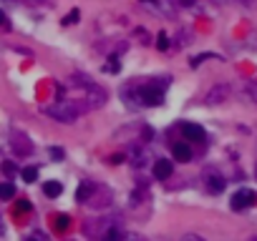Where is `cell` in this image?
I'll list each match as a JSON object with an SVG mask.
<instances>
[{
	"label": "cell",
	"instance_id": "cell-1",
	"mask_svg": "<svg viewBox=\"0 0 257 241\" xmlns=\"http://www.w3.org/2000/svg\"><path fill=\"white\" fill-rule=\"evenodd\" d=\"M84 111H86V106H79L73 101H56L53 106H46V116H51L58 123H73Z\"/></svg>",
	"mask_w": 257,
	"mask_h": 241
},
{
	"label": "cell",
	"instance_id": "cell-2",
	"mask_svg": "<svg viewBox=\"0 0 257 241\" xmlns=\"http://www.w3.org/2000/svg\"><path fill=\"white\" fill-rule=\"evenodd\" d=\"M139 101H144L146 106H159V103H164V88L159 83H146L139 91Z\"/></svg>",
	"mask_w": 257,
	"mask_h": 241
},
{
	"label": "cell",
	"instance_id": "cell-3",
	"mask_svg": "<svg viewBox=\"0 0 257 241\" xmlns=\"http://www.w3.org/2000/svg\"><path fill=\"white\" fill-rule=\"evenodd\" d=\"M257 201V193L252 191V188H240L235 196H232V201H230V206H232V211H245V209H250L252 204Z\"/></svg>",
	"mask_w": 257,
	"mask_h": 241
},
{
	"label": "cell",
	"instance_id": "cell-4",
	"mask_svg": "<svg viewBox=\"0 0 257 241\" xmlns=\"http://www.w3.org/2000/svg\"><path fill=\"white\" fill-rule=\"evenodd\" d=\"M227 96H230V86H227V83H219V86H214V88L207 93V103H209V106L225 103V101H227Z\"/></svg>",
	"mask_w": 257,
	"mask_h": 241
},
{
	"label": "cell",
	"instance_id": "cell-5",
	"mask_svg": "<svg viewBox=\"0 0 257 241\" xmlns=\"http://www.w3.org/2000/svg\"><path fill=\"white\" fill-rule=\"evenodd\" d=\"M181 133H184V138H187V141H197V143H202V141L207 138L204 128H202V126H197V123H181Z\"/></svg>",
	"mask_w": 257,
	"mask_h": 241
},
{
	"label": "cell",
	"instance_id": "cell-6",
	"mask_svg": "<svg viewBox=\"0 0 257 241\" xmlns=\"http://www.w3.org/2000/svg\"><path fill=\"white\" fill-rule=\"evenodd\" d=\"M204 179H207V188H209L212 193H222V191H225V186H227V183H225V179L219 176L217 171H207V176H204Z\"/></svg>",
	"mask_w": 257,
	"mask_h": 241
},
{
	"label": "cell",
	"instance_id": "cell-7",
	"mask_svg": "<svg viewBox=\"0 0 257 241\" xmlns=\"http://www.w3.org/2000/svg\"><path fill=\"white\" fill-rule=\"evenodd\" d=\"M171 171H174V166H171V161H164V158H159L157 164H154V176L157 179H169L171 176Z\"/></svg>",
	"mask_w": 257,
	"mask_h": 241
},
{
	"label": "cell",
	"instance_id": "cell-8",
	"mask_svg": "<svg viewBox=\"0 0 257 241\" xmlns=\"http://www.w3.org/2000/svg\"><path fill=\"white\" fill-rule=\"evenodd\" d=\"M171 153H174V161H181V164H187V161L192 158V148L187 143H176L171 148Z\"/></svg>",
	"mask_w": 257,
	"mask_h": 241
},
{
	"label": "cell",
	"instance_id": "cell-9",
	"mask_svg": "<svg viewBox=\"0 0 257 241\" xmlns=\"http://www.w3.org/2000/svg\"><path fill=\"white\" fill-rule=\"evenodd\" d=\"M61 191H63L61 181H46V183H43V193H46L48 198H56V196H61Z\"/></svg>",
	"mask_w": 257,
	"mask_h": 241
},
{
	"label": "cell",
	"instance_id": "cell-10",
	"mask_svg": "<svg viewBox=\"0 0 257 241\" xmlns=\"http://www.w3.org/2000/svg\"><path fill=\"white\" fill-rule=\"evenodd\" d=\"M53 229L61 234V231H68L71 229V216H66V214H58V216H53Z\"/></svg>",
	"mask_w": 257,
	"mask_h": 241
},
{
	"label": "cell",
	"instance_id": "cell-11",
	"mask_svg": "<svg viewBox=\"0 0 257 241\" xmlns=\"http://www.w3.org/2000/svg\"><path fill=\"white\" fill-rule=\"evenodd\" d=\"M91 191H93V186H91V183H84V186H79V191H76V201H88Z\"/></svg>",
	"mask_w": 257,
	"mask_h": 241
},
{
	"label": "cell",
	"instance_id": "cell-12",
	"mask_svg": "<svg viewBox=\"0 0 257 241\" xmlns=\"http://www.w3.org/2000/svg\"><path fill=\"white\" fill-rule=\"evenodd\" d=\"M20 176H23V181L33 183L35 179H38V169H33V166H28V169H23V171H20Z\"/></svg>",
	"mask_w": 257,
	"mask_h": 241
},
{
	"label": "cell",
	"instance_id": "cell-13",
	"mask_svg": "<svg viewBox=\"0 0 257 241\" xmlns=\"http://www.w3.org/2000/svg\"><path fill=\"white\" fill-rule=\"evenodd\" d=\"M13 196H15L13 183H0V198H13Z\"/></svg>",
	"mask_w": 257,
	"mask_h": 241
},
{
	"label": "cell",
	"instance_id": "cell-14",
	"mask_svg": "<svg viewBox=\"0 0 257 241\" xmlns=\"http://www.w3.org/2000/svg\"><path fill=\"white\" fill-rule=\"evenodd\" d=\"M121 239H124L121 229H108V231H106V236H103V241H121Z\"/></svg>",
	"mask_w": 257,
	"mask_h": 241
},
{
	"label": "cell",
	"instance_id": "cell-15",
	"mask_svg": "<svg viewBox=\"0 0 257 241\" xmlns=\"http://www.w3.org/2000/svg\"><path fill=\"white\" fill-rule=\"evenodd\" d=\"M157 48H159V51H167V48H169V38H167V33H159V35H157Z\"/></svg>",
	"mask_w": 257,
	"mask_h": 241
},
{
	"label": "cell",
	"instance_id": "cell-16",
	"mask_svg": "<svg viewBox=\"0 0 257 241\" xmlns=\"http://www.w3.org/2000/svg\"><path fill=\"white\" fill-rule=\"evenodd\" d=\"M79 15H81V10H79V8H73V10H71V13H68V15L63 18V23H66V25L76 23V20H79Z\"/></svg>",
	"mask_w": 257,
	"mask_h": 241
},
{
	"label": "cell",
	"instance_id": "cell-17",
	"mask_svg": "<svg viewBox=\"0 0 257 241\" xmlns=\"http://www.w3.org/2000/svg\"><path fill=\"white\" fill-rule=\"evenodd\" d=\"M245 93L252 98V103H257V83H247V86H245Z\"/></svg>",
	"mask_w": 257,
	"mask_h": 241
},
{
	"label": "cell",
	"instance_id": "cell-18",
	"mask_svg": "<svg viewBox=\"0 0 257 241\" xmlns=\"http://www.w3.org/2000/svg\"><path fill=\"white\" fill-rule=\"evenodd\" d=\"M15 211H18V214H20V211H23V214H25V211H30V201L20 198V201H18V206H15Z\"/></svg>",
	"mask_w": 257,
	"mask_h": 241
},
{
	"label": "cell",
	"instance_id": "cell-19",
	"mask_svg": "<svg viewBox=\"0 0 257 241\" xmlns=\"http://www.w3.org/2000/svg\"><path fill=\"white\" fill-rule=\"evenodd\" d=\"M181 241H204V239L197 236V234H184V236H181Z\"/></svg>",
	"mask_w": 257,
	"mask_h": 241
},
{
	"label": "cell",
	"instance_id": "cell-20",
	"mask_svg": "<svg viewBox=\"0 0 257 241\" xmlns=\"http://www.w3.org/2000/svg\"><path fill=\"white\" fill-rule=\"evenodd\" d=\"M3 171H5L8 176H13V174H15V166H13V164H3Z\"/></svg>",
	"mask_w": 257,
	"mask_h": 241
},
{
	"label": "cell",
	"instance_id": "cell-21",
	"mask_svg": "<svg viewBox=\"0 0 257 241\" xmlns=\"http://www.w3.org/2000/svg\"><path fill=\"white\" fill-rule=\"evenodd\" d=\"M0 28H8V18H5L3 10H0Z\"/></svg>",
	"mask_w": 257,
	"mask_h": 241
},
{
	"label": "cell",
	"instance_id": "cell-22",
	"mask_svg": "<svg viewBox=\"0 0 257 241\" xmlns=\"http://www.w3.org/2000/svg\"><path fill=\"white\" fill-rule=\"evenodd\" d=\"M242 5H247V8H257V0H240Z\"/></svg>",
	"mask_w": 257,
	"mask_h": 241
},
{
	"label": "cell",
	"instance_id": "cell-23",
	"mask_svg": "<svg viewBox=\"0 0 257 241\" xmlns=\"http://www.w3.org/2000/svg\"><path fill=\"white\" fill-rule=\"evenodd\" d=\"M51 156H53V158H63V151H61V148H51Z\"/></svg>",
	"mask_w": 257,
	"mask_h": 241
},
{
	"label": "cell",
	"instance_id": "cell-24",
	"mask_svg": "<svg viewBox=\"0 0 257 241\" xmlns=\"http://www.w3.org/2000/svg\"><path fill=\"white\" fill-rule=\"evenodd\" d=\"M176 3H179V5H184V8H192V5H194V0H176Z\"/></svg>",
	"mask_w": 257,
	"mask_h": 241
},
{
	"label": "cell",
	"instance_id": "cell-25",
	"mask_svg": "<svg viewBox=\"0 0 257 241\" xmlns=\"http://www.w3.org/2000/svg\"><path fill=\"white\" fill-rule=\"evenodd\" d=\"M212 3H227V0H212Z\"/></svg>",
	"mask_w": 257,
	"mask_h": 241
},
{
	"label": "cell",
	"instance_id": "cell-26",
	"mask_svg": "<svg viewBox=\"0 0 257 241\" xmlns=\"http://www.w3.org/2000/svg\"><path fill=\"white\" fill-rule=\"evenodd\" d=\"M247 241H257V236H252V239H247Z\"/></svg>",
	"mask_w": 257,
	"mask_h": 241
},
{
	"label": "cell",
	"instance_id": "cell-27",
	"mask_svg": "<svg viewBox=\"0 0 257 241\" xmlns=\"http://www.w3.org/2000/svg\"><path fill=\"white\" fill-rule=\"evenodd\" d=\"M25 241H38V239H25Z\"/></svg>",
	"mask_w": 257,
	"mask_h": 241
},
{
	"label": "cell",
	"instance_id": "cell-28",
	"mask_svg": "<svg viewBox=\"0 0 257 241\" xmlns=\"http://www.w3.org/2000/svg\"><path fill=\"white\" fill-rule=\"evenodd\" d=\"M255 176H257V166H255Z\"/></svg>",
	"mask_w": 257,
	"mask_h": 241
}]
</instances>
